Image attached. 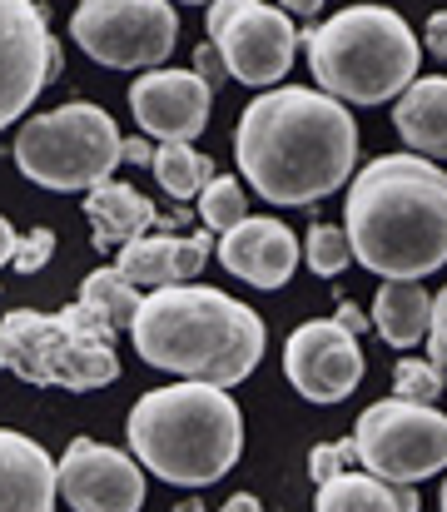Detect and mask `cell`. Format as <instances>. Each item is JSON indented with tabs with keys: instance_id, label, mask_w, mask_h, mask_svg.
I'll return each mask as SVG.
<instances>
[{
	"instance_id": "obj_1",
	"label": "cell",
	"mask_w": 447,
	"mask_h": 512,
	"mask_svg": "<svg viewBox=\"0 0 447 512\" xmlns=\"http://www.w3.org/2000/svg\"><path fill=\"white\" fill-rule=\"evenodd\" d=\"M234 155L254 194L269 204H318L353 174L358 125L333 95L284 85L239 115Z\"/></svg>"
},
{
	"instance_id": "obj_2",
	"label": "cell",
	"mask_w": 447,
	"mask_h": 512,
	"mask_svg": "<svg viewBox=\"0 0 447 512\" xmlns=\"http://www.w3.org/2000/svg\"><path fill=\"white\" fill-rule=\"evenodd\" d=\"M348 244L383 284H418L447 264V174L423 155H383L353 174Z\"/></svg>"
},
{
	"instance_id": "obj_3",
	"label": "cell",
	"mask_w": 447,
	"mask_h": 512,
	"mask_svg": "<svg viewBox=\"0 0 447 512\" xmlns=\"http://www.w3.org/2000/svg\"><path fill=\"white\" fill-rule=\"evenodd\" d=\"M130 334L149 368L179 373L184 383L234 388L264 358V319L224 289L204 284H174L145 294V309Z\"/></svg>"
},
{
	"instance_id": "obj_4",
	"label": "cell",
	"mask_w": 447,
	"mask_h": 512,
	"mask_svg": "<svg viewBox=\"0 0 447 512\" xmlns=\"http://www.w3.org/2000/svg\"><path fill=\"white\" fill-rule=\"evenodd\" d=\"M130 448L154 478L209 488L244 453V413L214 383H169L130 408Z\"/></svg>"
},
{
	"instance_id": "obj_5",
	"label": "cell",
	"mask_w": 447,
	"mask_h": 512,
	"mask_svg": "<svg viewBox=\"0 0 447 512\" xmlns=\"http://www.w3.org/2000/svg\"><path fill=\"white\" fill-rule=\"evenodd\" d=\"M308 70L338 105H383L418 80V35L398 10L353 5L303 30Z\"/></svg>"
},
{
	"instance_id": "obj_6",
	"label": "cell",
	"mask_w": 447,
	"mask_h": 512,
	"mask_svg": "<svg viewBox=\"0 0 447 512\" xmlns=\"http://www.w3.org/2000/svg\"><path fill=\"white\" fill-rule=\"evenodd\" d=\"M0 368H10L35 388H70V393L105 388L120 378L115 329L85 304H70L60 314L10 309L0 319Z\"/></svg>"
},
{
	"instance_id": "obj_7",
	"label": "cell",
	"mask_w": 447,
	"mask_h": 512,
	"mask_svg": "<svg viewBox=\"0 0 447 512\" xmlns=\"http://www.w3.org/2000/svg\"><path fill=\"white\" fill-rule=\"evenodd\" d=\"M120 160H125V140H120L115 120L90 100H70L50 115H35L15 135L20 174L35 179L40 189H60V194L110 184Z\"/></svg>"
},
{
	"instance_id": "obj_8",
	"label": "cell",
	"mask_w": 447,
	"mask_h": 512,
	"mask_svg": "<svg viewBox=\"0 0 447 512\" xmlns=\"http://www.w3.org/2000/svg\"><path fill=\"white\" fill-rule=\"evenodd\" d=\"M353 443H358V463L383 483L413 488L447 468V418L438 408L383 398L358 418Z\"/></svg>"
},
{
	"instance_id": "obj_9",
	"label": "cell",
	"mask_w": 447,
	"mask_h": 512,
	"mask_svg": "<svg viewBox=\"0 0 447 512\" xmlns=\"http://www.w3.org/2000/svg\"><path fill=\"white\" fill-rule=\"evenodd\" d=\"M70 35L110 70H159L174 50L179 15L164 0H85L70 15Z\"/></svg>"
},
{
	"instance_id": "obj_10",
	"label": "cell",
	"mask_w": 447,
	"mask_h": 512,
	"mask_svg": "<svg viewBox=\"0 0 447 512\" xmlns=\"http://www.w3.org/2000/svg\"><path fill=\"white\" fill-rule=\"evenodd\" d=\"M294 20L284 5H259V0H224L209 10V40L224 55L229 75L244 85H279L294 65L298 50Z\"/></svg>"
},
{
	"instance_id": "obj_11",
	"label": "cell",
	"mask_w": 447,
	"mask_h": 512,
	"mask_svg": "<svg viewBox=\"0 0 447 512\" xmlns=\"http://www.w3.org/2000/svg\"><path fill=\"white\" fill-rule=\"evenodd\" d=\"M55 70H60V50L45 5L0 0V130L35 105V95L55 80Z\"/></svg>"
},
{
	"instance_id": "obj_12",
	"label": "cell",
	"mask_w": 447,
	"mask_h": 512,
	"mask_svg": "<svg viewBox=\"0 0 447 512\" xmlns=\"http://www.w3.org/2000/svg\"><path fill=\"white\" fill-rule=\"evenodd\" d=\"M284 373L308 403H343L363 383V348L333 319L298 324L284 343Z\"/></svg>"
},
{
	"instance_id": "obj_13",
	"label": "cell",
	"mask_w": 447,
	"mask_h": 512,
	"mask_svg": "<svg viewBox=\"0 0 447 512\" xmlns=\"http://www.w3.org/2000/svg\"><path fill=\"white\" fill-rule=\"evenodd\" d=\"M60 493L75 512H140L145 473L130 453L95 438H75L60 458Z\"/></svg>"
},
{
	"instance_id": "obj_14",
	"label": "cell",
	"mask_w": 447,
	"mask_h": 512,
	"mask_svg": "<svg viewBox=\"0 0 447 512\" xmlns=\"http://www.w3.org/2000/svg\"><path fill=\"white\" fill-rule=\"evenodd\" d=\"M214 90L194 70H149L130 85V110L140 130L164 145H194V135L209 125Z\"/></svg>"
},
{
	"instance_id": "obj_15",
	"label": "cell",
	"mask_w": 447,
	"mask_h": 512,
	"mask_svg": "<svg viewBox=\"0 0 447 512\" xmlns=\"http://www.w3.org/2000/svg\"><path fill=\"white\" fill-rule=\"evenodd\" d=\"M219 259L229 274H239L254 289H284L294 279L298 239L279 219H244L219 239Z\"/></svg>"
},
{
	"instance_id": "obj_16",
	"label": "cell",
	"mask_w": 447,
	"mask_h": 512,
	"mask_svg": "<svg viewBox=\"0 0 447 512\" xmlns=\"http://www.w3.org/2000/svg\"><path fill=\"white\" fill-rule=\"evenodd\" d=\"M209 259V234H145L135 244L120 249L115 259V274L125 284H135L140 294L154 289H174V284H189Z\"/></svg>"
},
{
	"instance_id": "obj_17",
	"label": "cell",
	"mask_w": 447,
	"mask_h": 512,
	"mask_svg": "<svg viewBox=\"0 0 447 512\" xmlns=\"http://www.w3.org/2000/svg\"><path fill=\"white\" fill-rule=\"evenodd\" d=\"M60 493V463L25 438L0 428V512H55Z\"/></svg>"
},
{
	"instance_id": "obj_18",
	"label": "cell",
	"mask_w": 447,
	"mask_h": 512,
	"mask_svg": "<svg viewBox=\"0 0 447 512\" xmlns=\"http://www.w3.org/2000/svg\"><path fill=\"white\" fill-rule=\"evenodd\" d=\"M85 219H90V229H95V244H100V249H115V244L125 249V244L145 239L149 224L169 229V219H159V214H154V204H149L140 189L115 184V179L85 194Z\"/></svg>"
},
{
	"instance_id": "obj_19",
	"label": "cell",
	"mask_w": 447,
	"mask_h": 512,
	"mask_svg": "<svg viewBox=\"0 0 447 512\" xmlns=\"http://www.w3.org/2000/svg\"><path fill=\"white\" fill-rule=\"evenodd\" d=\"M393 125L403 145L423 160H447V75H423L393 105Z\"/></svg>"
},
{
	"instance_id": "obj_20",
	"label": "cell",
	"mask_w": 447,
	"mask_h": 512,
	"mask_svg": "<svg viewBox=\"0 0 447 512\" xmlns=\"http://www.w3.org/2000/svg\"><path fill=\"white\" fill-rule=\"evenodd\" d=\"M318 512H418V493L373 473H338L318 483Z\"/></svg>"
},
{
	"instance_id": "obj_21",
	"label": "cell",
	"mask_w": 447,
	"mask_h": 512,
	"mask_svg": "<svg viewBox=\"0 0 447 512\" xmlns=\"http://www.w3.org/2000/svg\"><path fill=\"white\" fill-rule=\"evenodd\" d=\"M373 329L393 348H413L433 329V299L423 284H383L373 299Z\"/></svg>"
},
{
	"instance_id": "obj_22",
	"label": "cell",
	"mask_w": 447,
	"mask_h": 512,
	"mask_svg": "<svg viewBox=\"0 0 447 512\" xmlns=\"http://www.w3.org/2000/svg\"><path fill=\"white\" fill-rule=\"evenodd\" d=\"M80 304H85L90 314H100V319L120 334V329H135V319H140V309H145V294H140L135 284H125L115 269H95V274L85 279V289H80Z\"/></svg>"
},
{
	"instance_id": "obj_23",
	"label": "cell",
	"mask_w": 447,
	"mask_h": 512,
	"mask_svg": "<svg viewBox=\"0 0 447 512\" xmlns=\"http://www.w3.org/2000/svg\"><path fill=\"white\" fill-rule=\"evenodd\" d=\"M149 170L164 184V194H174V199H194V194H204V189L219 179V174H214V160L199 155L194 145H159Z\"/></svg>"
},
{
	"instance_id": "obj_24",
	"label": "cell",
	"mask_w": 447,
	"mask_h": 512,
	"mask_svg": "<svg viewBox=\"0 0 447 512\" xmlns=\"http://www.w3.org/2000/svg\"><path fill=\"white\" fill-rule=\"evenodd\" d=\"M199 219H204L219 239L249 219V214H244V189H239V179H234V174H219V179L199 194Z\"/></svg>"
},
{
	"instance_id": "obj_25",
	"label": "cell",
	"mask_w": 447,
	"mask_h": 512,
	"mask_svg": "<svg viewBox=\"0 0 447 512\" xmlns=\"http://www.w3.org/2000/svg\"><path fill=\"white\" fill-rule=\"evenodd\" d=\"M438 393H443V368L428 358H403L398 363V373H393V398L398 403H418V408H433L438 403Z\"/></svg>"
},
{
	"instance_id": "obj_26",
	"label": "cell",
	"mask_w": 447,
	"mask_h": 512,
	"mask_svg": "<svg viewBox=\"0 0 447 512\" xmlns=\"http://www.w3.org/2000/svg\"><path fill=\"white\" fill-rule=\"evenodd\" d=\"M303 254H308L313 274H323V279L343 274V264L353 259L348 229H338V224H313V229H308V244H303Z\"/></svg>"
},
{
	"instance_id": "obj_27",
	"label": "cell",
	"mask_w": 447,
	"mask_h": 512,
	"mask_svg": "<svg viewBox=\"0 0 447 512\" xmlns=\"http://www.w3.org/2000/svg\"><path fill=\"white\" fill-rule=\"evenodd\" d=\"M55 254V229H30L15 244V274H40Z\"/></svg>"
},
{
	"instance_id": "obj_28",
	"label": "cell",
	"mask_w": 447,
	"mask_h": 512,
	"mask_svg": "<svg viewBox=\"0 0 447 512\" xmlns=\"http://www.w3.org/2000/svg\"><path fill=\"white\" fill-rule=\"evenodd\" d=\"M348 458H358V443H353V438H343V443H328V448H313V458H308V473H313V483H328V478H338Z\"/></svg>"
},
{
	"instance_id": "obj_29",
	"label": "cell",
	"mask_w": 447,
	"mask_h": 512,
	"mask_svg": "<svg viewBox=\"0 0 447 512\" xmlns=\"http://www.w3.org/2000/svg\"><path fill=\"white\" fill-rule=\"evenodd\" d=\"M194 75H199V80H204V85H209V90H214V85H219V80H229V65H224V55H219V50H214V40H209V45H199V50H194Z\"/></svg>"
},
{
	"instance_id": "obj_30",
	"label": "cell",
	"mask_w": 447,
	"mask_h": 512,
	"mask_svg": "<svg viewBox=\"0 0 447 512\" xmlns=\"http://www.w3.org/2000/svg\"><path fill=\"white\" fill-rule=\"evenodd\" d=\"M428 334H433V363L447 373V289L433 299V329Z\"/></svg>"
},
{
	"instance_id": "obj_31",
	"label": "cell",
	"mask_w": 447,
	"mask_h": 512,
	"mask_svg": "<svg viewBox=\"0 0 447 512\" xmlns=\"http://www.w3.org/2000/svg\"><path fill=\"white\" fill-rule=\"evenodd\" d=\"M333 324H338V329H348V334L358 339V334H363V329L373 324V314H363V309H358L353 299H338V314H333Z\"/></svg>"
},
{
	"instance_id": "obj_32",
	"label": "cell",
	"mask_w": 447,
	"mask_h": 512,
	"mask_svg": "<svg viewBox=\"0 0 447 512\" xmlns=\"http://www.w3.org/2000/svg\"><path fill=\"white\" fill-rule=\"evenodd\" d=\"M428 50L447 65V10H438V15L428 20Z\"/></svg>"
},
{
	"instance_id": "obj_33",
	"label": "cell",
	"mask_w": 447,
	"mask_h": 512,
	"mask_svg": "<svg viewBox=\"0 0 447 512\" xmlns=\"http://www.w3.org/2000/svg\"><path fill=\"white\" fill-rule=\"evenodd\" d=\"M15 244H20V234L10 229V219H0V264H15Z\"/></svg>"
},
{
	"instance_id": "obj_34",
	"label": "cell",
	"mask_w": 447,
	"mask_h": 512,
	"mask_svg": "<svg viewBox=\"0 0 447 512\" xmlns=\"http://www.w3.org/2000/svg\"><path fill=\"white\" fill-rule=\"evenodd\" d=\"M125 160H130V165H154V150H149V140H125Z\"/></svg>"
},
{
	"instance_id": "obj_35",
	"label": "cell",
	"mask_w": 447,
	"mask_h": 512,
	"mask_svg": "<svg viewBox=\"0 0 447 512\" xmlns=\"http://www.w3.org/2000/svg\"><path fill=\"white\" fill-rule=\"evenodd\" d=\"M318 0H294V5H284V15H303V20H318Z\"/></svg>"
},
{
	"instance_id": "obj_36",
	"label": "cell",
	"mask_w": 447,
	"mask_h": 512,
	"mask_svg": "<svg viewBox=\"0 0 447 512\" xmlns=\"http://www.w3.org/2000/svg\"><path fill=\"white\" fill-rule=\"evenodd\" d=\"M224 512H264V508H259V498H254V493H239V498H229V503H224Z\"/></svg>"
},
{
	"instance_id": "obj_37",
	"label": "cell",
	"mask_w": 447,
	"mask_h": 512,
	"mask_svg": "<svg viewBox=\"0 0 447 512\" xmlns=\"http://www.w3.org/2000/svg\"><path fill=\"white\" fill-rule=\"evenodd\" d=\"M174 512H204V508H199V503H179Z\"/></svg>"
},
{
	"instance_id": "obj_38",
	"label": "cell",
	"mask_w": 447,
	"mask_h": 512,
	"mask_svg": "<svg viewBox=\"0 0 447 512\" xmlns=\"http://www.w3.org/2000/svg\"><path fill=\"white\" fill-rule=\"evenodd\" d=\"M443 512H447V483H443Z\"/></svg>"
}]
</instances>
